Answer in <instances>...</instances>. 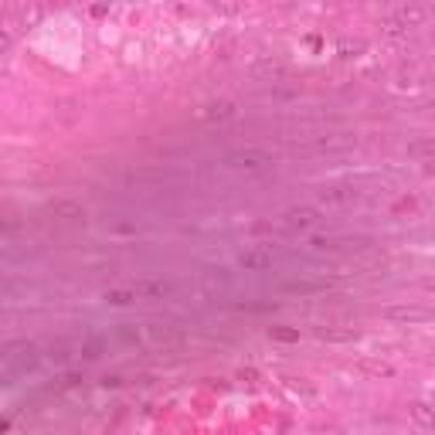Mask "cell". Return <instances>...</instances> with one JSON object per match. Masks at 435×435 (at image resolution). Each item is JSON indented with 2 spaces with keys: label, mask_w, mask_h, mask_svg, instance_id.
<instances>
[{
  "label": "cell",
  "mask_w": 435,
  "mask_h": 435,
  "mask_svg": "<svg viewBox=\"0 0 435 435\" xmlns=\"http://www.w3.org/2000/svg\"><path fill=\"white\" fill-rule=\"evenodd\" d=\"M41 214H45L41 221L55 225V228H82L86 225V208L75 201H51Z\"/></svg>",
  "instance_id": "cell-1"
},
{
  "label": "cell",
  "mask_w": 435,
  "mask_h": 435,
  "mask_svg": "<svg viewBox=\"0 0 435 435\" xmlns=\"http://www.w3.org/2000/svg\"><path fill=\"white\" fill-rule=\"evenodd\" d=\"M177 180H180V174L164 164H143V167L126 171V184H133V187H164V184H177Z\"/></svg>",
  "instance_id": "cell-2"
},
{
  "label": "cell",
  "mask_w": 435,
  "mask_h": 435,
  "mask_svg": "<svg viewBox=\"0 0 435 435\" xmlns=\"http://www.w3.org/2000/svg\"><path fill=\"white\" fill-rule=\"evenodd\" d=\"M225 164L232 167V171H242V174H265L269 167H272V157L265 153V150H235V153H228L225 157Z\"/></svg>",
  "instance_id": "cell-3"
},
{
  "label": "cell",
  "mask_w": 435,
  "mask_h": 435,
  "mask_svg": "<svg viewBox=\"0 0 435 435\" xmlns=\"http://www.w3.org/2000/svg\"><path fill=\"white\" fill-rule=\"evenodd\" d=\"M316 252H350V256H364L374 249V242L367 235H353V238H313Z\"/></svg>",
  "instance_id": "cell-4"
},
{
  "label": "cell",
  "mask_w": 435,
  "mask_h": 435,
  "mask_svg": "<svg viewBox=\"0 0 435 435\" xmlns=\"http://www.w3.org/2000/svg\"><path fill=\"white\" fill-rule=\"evenodd\" d=\"M3 364H7V374H14V371H31V367L38 364L34 347H31L27 340L7 344V347H3Z\"/></svg>",
  "instance_id": "cell-5"
},
{
  "label": "cell",
  "mask_w": 435,
  "mask_h": 435,
  "mask_svg": "<svg viewBox=\"0 0 435 435\" xmlns=\"http://www.w3.org/2000/svg\"><path fill=\"white\" fill-rule=\"evenodd\" d=\"M384 320H391V323H429V320H435V313L425 306H388Z\"/></svg>",
  "instance_id": "cell-6"
},
{
  "label": "cell",
  "mask_w": 435,
  "mask_h": 435,
  "mask_svg": "<svg viewBox=\"0 0 435 435\" xmlns=\"http://www.w3.org/2000/svg\"><path fill=\"white\" fill-rule=\"evenodd\" d=\"M425 17H429V10H425V7H398V10L384 21V24H388L391 31H401V27H415V24H422Z\"/></svg>",
  "instance_id": "cell-7"
},
{
  "label": "cell",
  "mask_w": 435,
  "mask_h": 435,
  "mask_svg": "<svg viewBox=\"0 0 435 435\" xmlns=\"http://www.w3.org/2000/svg\"><path fill=\"white\" fill-rule=\"evenodd\" d=\"M320 221V211L310 208V204H299V208H289L286 211V225L289 228H313Z\"/></svg>",
  "instance_id": "cell-8"
},
{
  "label": "cell",
  "mask_w": 435,
  "mask_h": 435,
  "mask_svg": "<svg viewBox=\"0 0 435 435\" xmlns=\"http://www.w3.org/2000/svg\"><path fill=\"white\" fill-rule=\"evenodd\" d=\"M238 265H242L245 272H262V269H272V252H269V249H249V252H242Z\"/></svg>",
  "instance_id": "cell-9"
},
{
  "label": "cell",
  "mask_w": 435,
  "mask_h": 435,
  "mask_svg": "<svg viewBox=\"0 0 435 435\" xmlns=\"http://www.w3.org/2000/svg\"><path fill=\"white\" fill-rule=\"evenodd\" d=\"M316 337L327 344H353L360 334L353 327H316Z\"/></svg>",
  "instance_id": "cell-10"
},
{
  "label": "cell",
  "mask_w": 435,
  "mask_h": 435,
  "mask_svg": "<svg viewBox=\"0 0 435 435\" xmlns=\"http://www.w3.org/2000/svg\"><path fill=\"white\" fill-rule=\"evenodd\" d=\"M327 286L323 282H306V279H289L282 282V293H293V296H313V293H323Z\"/></svg>",
  "instance_id": "cell-11"
},
{
  "label": "cell",
  "mask_w": 435,
  "mask_h": 435,
  "mask_svg": "<svg viewBox=\"0 0 435 435\" xmlns=\"http://www.w3.org/2000/svg\"><path fill=\"white\" fill-rule=\"evenodd\" d=\"M408 415H412L422 429H435V408L432 405H425V401H412V405H408Z\"/></svg>",
  "instance_id": "cell-12"
},
{
  "label": "cell",
  "mask_w": 435,
  "mask_h": 435,
  "mask_svg": "<svg viewBox=\"0 0 435 435\" xmlns=\"http://www.w3.org/2000/svg\"><path fill=\"white\" fill-rule=\"evenodd\" d=\"M357 143V136H350V133H337V136H323V140H316L313 143V150H347Z\"/></svg>",
  "instance_id": "cell-13"
},
{
  "label": "cell",
  "mask_w": 435,
  "mask_h": 435,
  "mask_svg": "<svg viewBox=\"0 0 435 435\" xmlns=\"http://www.w3.org/2000/svg\"><path fill=\"white\" fill-rule=\"evenodd\" d=\"M357 371L360 374H367V377H391L395 374V367L391 364H384V360H357Z\"/></svg>",
  "instance_id": "cell-14"
},
{
  "label": "cell",
  "mask_w": 435,
  "mask_h": 435,
  "mask_svg": "<svg viewBox=\"0 0 435 435\" xmlns=\"http://www.w3.org/2000/svg\"><path fill=\"white\" fill-rule=\"evenodd\" d=\"M105 299H109L112 306H129V303H136V299H140V293H136L133 286H129V289H109V293H105Z\"/></svg>",
  "instance_id": "cell-15"
},
{
  "label": "cell",
  "mask_w": 435,
  "mask_h": 435,
  "mask_svg": "<svg viewBox=\"0 0 435 435\" xmlns=\"http://www.w3.org/2000/svg\"><path fill=\"white\" fill-rule=\"evenodd\" d=\"M269 337L279 344H299V330L296 327H269Z\"/></svg>",
  "instance_id": "cell-16"
},
{
  "label": "cell",
  "mask_w": 435,
  "mask_h": 435,
  "mask_svg": "<svg viewBox=\"0 0 435 435\" xmlns=\"http://www.w3.org/2000/svg\"><path fill=\"white\" fill-rule=\"evenodd\" d=\"M408 153H415V157H422V153H435V140H419V143H412V147H408Z\"/></svg>",
  "instance_id": "cell-17"
},
{
  "label": "cell",
  "mask_w": 435,
  "mask_h": 435,
  "mask_svg": "<svg viewBox=\"0 0 435 435\" xmlns=\"http://www.w3.org/2000/svg\"><path fill=\"white\" fill-rule=\"evenodd\" d=\"M323 197L327 201H347V197H353L347 187H330V190H323Z\"/></svg>",
  "instance_id": "cell-18"
},
{
  "label": "cell",
  "mask_w": 435,
  "mask_h": 435,
  "mask_svg": "<svg viewBox=\"0 0 435 435\" xmlns=\"http://www.w3.org/2000/svg\"><path fill=\"white\" fill-rule=\"evenodd\" d=\"M275 303H238V310H249V313H265V310H272Z\"/></svg>",
  "instance_id": "cell-19"
},
{
  "label": "cell",
  "mask_w": 435,
  "mask_h": 435,
  "mask_svg": "<svg viewBox=\"0 0 435 435\" xmlns=\"http://www.w3.org/2000/svg\"><path fill=\"white\" fill-rule=\"evenodd\" d=\"M422 286H425V289H429V293H435V279H425V282H422Z\"/></svg>",
  "instance_id": "cell-20"
}]
</instances>
